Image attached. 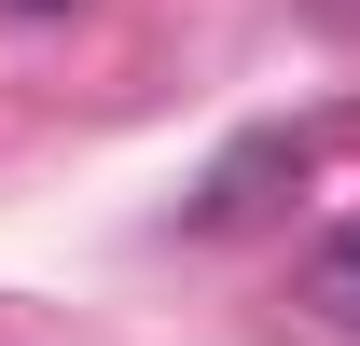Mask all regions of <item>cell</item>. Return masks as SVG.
I'll list each match as a JSON object with an SVG mask.
<instances>
[{"label":"cell","mask_w":360,"mask_h":346,"mask_svg":"<svg viewBox=\"0 0 360 346\" xmlns=\"http://www.w3.org/2000/svg\"><path fill=\"white\" fill-rule=\"evenodd\" d=\"M305 305L319 319H360V236H333V250L305 263Z\"/></svg>","instance_id":"obj_1"},{"label":"cell","mask_w":360,"mask_h":346,"mask_svg":"<svg viewBox=\"0 0 360 346\" xmlns=\"http://www.w3.org/2000/svg\"><path fill=\"white\" fill-rule=\"evenodd\" d=\"M0 14H70V0H0Z\"/></svg>","instance_id":"obj_2"}]
</instances>
